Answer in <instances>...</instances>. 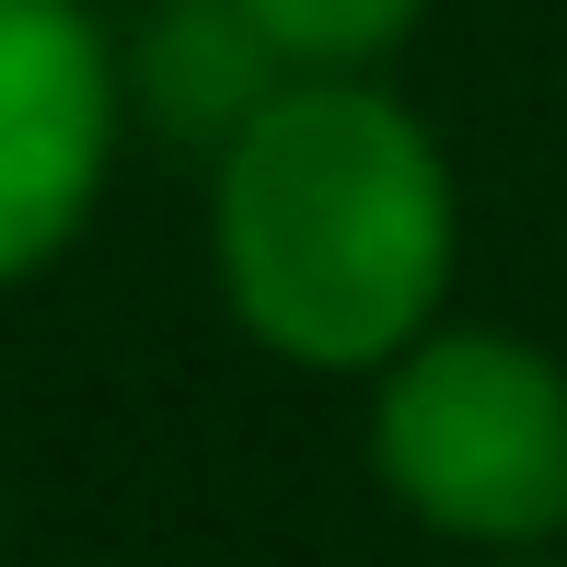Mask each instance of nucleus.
Wrapping results in <instances>:
<instances>
[{
    "label": "nucleus",
    "mask_w": 567,
    "mask_h": 567,
    "mask_svg": "<svg viewBox=\"0 0 567 567\" xmlns=\"http://www.w3.org/2000/svg\"><path fill=\"white\" fill-rule=\"evenodd\" d=\"M452 163L371 70H301L220 151V290L301 371H382L452 301Z\"/></svg>",
    "instance_id": "f257e3e1"
},
{
    "label": "nucleus",
    "mask_w": 567,
    "mask_h": 567,
    "mask_svg": "<svg viewBox=\"0 0 567 567\" xmlns=\"http://www.w3.org/2000/svg\"><path fill=\"white\" fill-rule=\"evenodd\" d=\"M371 463L429 533L533 556L567 533V371L486 324H429L382 359Z\"/></svg>",
    "instance_id": "f03ea898"
},
{
    "label": "nucleus",
    "mask_w": 567,
    "mask_h": 567,
    "mask_svg": "<svg viewBox=\"0 0 567 567\" xmlns=\"http://www.w3.org/2000/svg\"><path fill=\"white\" fill-rule=\"evenodd\" d=\"M116 47L82 0H0V278H35L116 163Z\"/></svg>",
    "instance_id": "7ed1b4c3"
},
{
    "label": "nucleus",
    "mask_w": 567,
    "mask_h": 567,
    "mask_svg": "<svg viewBox=\"0 0 567 567\" xmlns=\"http://www.w3.org/2000/svg\"><path fill=\"white\" fill-rule=\"evenodd\" d=\"M116 82H127V105L163 127V140L231 151L301 70L278 59V35L244 12V0H151V23H140V47L116 59Z\"/></svg>",
    "instance_id": "20e7f679"
},
{
    "label": "nucleus",
    "mask_w": 567,
    "mask_h": 567,
    "mask_svg": "<svg viewBox=\"0 0 567 567\" xmlns=\"http://www.w3.org/2000/svg\"><path fill=\"white\" fill-rule=\"evenodd\" d=\"M244 12L278 35L290 70H382L405 35H417L429 0H244Z\"/></svg>",
    "instance_id": "39448f33"
}]
</instances>
